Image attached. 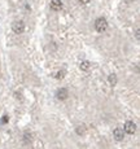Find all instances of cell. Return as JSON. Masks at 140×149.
Listing matches in <instances>:
<instances>
[{"mask_svg":"<svg viewBox=\"0 0 140 149\" xmlns=\"http://www.w3.org/2000/svg\"><path fill=\"white\" fill-rule=\"evenodd\" d=\"M95 29L99 31V33H104L105 30L108 29V22L104 17H100V18L96 19L95 22Z\"/></svg>","mask_w":140,"mask_h":149,"instance_id":"1","label":"cell"},{"mask_svg":"<svg viewBox=\"0 0 140 149\" xmlns=\"http://www.w3.org/2000/svg\"><path fill=\"white\" fill-rule=\"evenodd\" d=\"M12 30L16 34H22L25 30V24L22 21H14L12 25Z\"/></svg>","mask_w":140,"mask_h":149,"instance_id":"2","label":"cell"},{"mask_svg":"<svg viewBox=\"0 0 140 149\" xmlns=\"http://www.w3.org/2000/svg\"><path fill=\"white\" fill-rule=\"evenodd\" d=\"M125 131H126L128 135H132V134L136 131V125L131 121H127L125 123Z\"/></svg>","mask_w":140,"mask_h":149,"instance_id":"3","label":"cell"},{"mask_svg":"<svg viewBox=\"0 0 140 149\" xmlns=\"http://www.w3.org/2000/svg\"><path fill=\"white\" fill-rule=\"evenodd\" d=\"M68 96H69V92H68L66 88H60V90H57L56 97H57L59 100L64 101V100H66V99H68Z\"/></svg>","mask_w":140,"mask_h":149,"instance_id":"4","label":"cell"},{"mask_svg":"<svg viewBox=\"0 0 140 149\" xmlns=\"http://www.w3.org/2000/svg\"><path fill=\"white\" fill-rule=\"evenodd\" d=\"M113 135H114V139H116L117 141H122V140H123V136H125V132L122 128H116Z\"/></svg>","mask_w":140,"mask_h":149,"instance_id":"5","label":"cell"},{"mask_svg":"<svg viewBox=\"0 0 140 149\" xmlns=\"http://www.w3.org/2000/svg\"><path fill=\"white\" fill-rule=\"evenodd\" d=\"M61 8H62V0H52L51 1V9L61 10Z\"/></svg>","mask_w":140,"mask_h":149,"instance_id":"6","label":"cell"},{"mask_svg":"<svg viewBox=\"0 0 140 149\" xmlns=\"http://www.w3.org/2000/svg\"><path fill=\"white\" fill-rule=\"evenodd\" d=\"M108 82H109L110 86H114L117 83V75L116 74H110L109 77H108Z\"/></svg>","mask_w":140,"mask_h":149,"instance_id":"7","label":"cell"},{"mask_svg":"<svg viewBox=\"0 0 140 149\" xmlns=\"http://www.w3.org/2000/svg\"><path fill=\"white\" fill-rule=\"evenodd\" d=\"M90 68H91V64L88 61H83L81 64V70H83V71H88Z\"/></svg>","mask_w":140,"mask_h":149,"instance_id":"8","label":"cell"},{"mask_svg":"<svg viewBox=\"0 0 140 149\" xmlns=\"http://www.w3.org/2000/svg\"><path fill=\"white\" fill-rule=\"evenodd\" d=\"M55 77H56V79H62V78H64V77H65V71H64V70H60V71L56 74Z\"/></svg>","mask_w":140,"mask_h":149,"instance_id":"9","label":"cell"},{"mask_svg":"<svg viewBox=\"0 0 140 149\" xmlns=\"http://www.w3.org/2000/svg\"><path fill=\"white\" fill-rule=\"evenodd\" d=\"M77 134H78V135H83L84 134V127H77Z\"/></svg>","mask_w":140,"mask_h":149,"instance_id":"10","label":"cell"},{"mask_svg":"<svg viewBox=\"0 0 140 149\" xmlns=\"http://www.w3.org/2000/svg\"><path fill=\"white\" fill-rule=\"evenodd\" d=\"M7 122H8V117H7V116H4V117L1 118V123H3V125H5Z\"/></svg>","mask_w":140,"mask_h":149,"instance_id":"11","label":"cell"},{"mask_svg":"<svg viewBox=\"0 0 140 149\" xmlns=\"http://www.w3.org/2000/svg\"><path fill=\"white\" fill-rule=\"evenodd\" d=\"M79 3H82V4H87L88 1H90V0H78Z\"/></svg>","mask_w":140,"mask_h":149,"instance_id":"12","label":"cell"},{"mask_svg":"<svg viewBox=\"0 0 140 149\" xmlns=\"http://www.w3.org/2000/svg\"><path fill=\"white\" fill-rule=\"evenodd\" d=\"M125 1H126V3H132L134 0H125Z\"/></svg>","mask_w":140,"mask_h":149,"instance_id":"13","label":"cell"}]
</instances>
